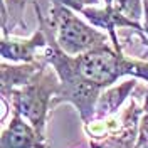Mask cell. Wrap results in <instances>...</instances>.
<instances>
[{
	"mask_svg": "<svg viewBox=\"0 0 148 148\" xmlns=\"http://www.w3.org/2000/svg\"><path fill=\"white\" fill-rule=\"evenodd\" d=\"M59 88V76L46 62L30 79V83H27L20 89H15L9 98L10 106L20 111V114L37 130V133L44 140L49 111L52 110V99L57 96Z\"/></svg>",
	"mask_w": 148,
	"mask_h": 148,
	"instance_id": "cell-3",
	"label": "cell"
},
{
	"mask_svg": "<svg viewBox=\"0 0 148 148\" xmlns=\"http://www.w3.org/2000/svg\"><path fill=\"white\" fill-rule=\"evenodd\" d=\"M143 108L130 99L118 113L106 118H94L84 123V131L91 148H135L138 140Z\"/></svg>",
	"mask_w": 148,
	"mask_h": 148,
	"instance_id": "cell-4",
	"label": "cell"
},
{
	"mask_svg": "<svg viewBox=\"0 0 148 148\" xmlns=\"http://www.w3.org/2000/svg\"><path fill=\"white\" fill-rule=\"evenodd\" d=\"M30 2H34V0H30Z\"/></svg>",
	"mask_w": 148,
	"mask_h": 148,
	"instance_id": "cell-18",
	"label": "cell"
},
{
	"mask_svg": "<svg viewBox=\"0 0 148 148\" xmlns=\"http://www.w3.org/2000/svg\"><path fill=\"white\" fill-rule=\"evenodd\" d=\"M47 34L42 27H39L27 39H12L2 37L0 42V54L3 61L10 62H36L37 51L47 47Z\"/></svg>",
	"mask_w": 148,
	"mask_h": 148,
	"instance_id": "cell-8",
	"label": "cell"
},
{
	"mask_svg": "<svg viewBox=\"0 0 148 148\" xmlns=\"http://www.w3.org/2000/svg\"><path fill=\"white\" fill-rule=\"evenodd\" d=\"M135 148H148V113H143L140 120L138 140H136Z\"/></svg>",
	"mask_w": 148,
	"mask_h": 148,
	"instance_id": "cell-14",
	"label": "cell"
},
{
	"mask_svg": "<svg viewBox=\"0 0 148 148\" xmlns=\"http://www.w3.org/2000/svg\"><path fill=\"white\" fill-rule=\"evenodd\" d=\"M76 62L84 77L103 89L116 84L121 77H136L148 83V61L126 57L108 44L76 56Z\"/></svg>",
	"mask_w": 148,
	"mask_h": 148,
	"instance_id": "cell-2",
	"label": "cell"
},
{
	"mask_svg": "<svg viewBox=\"0 0 148 148\" xmlns=\"http://www.w3.org/2000/svg\"><path fill=\"white\" fill-rule=\"evenodd\" d=\"M143 111L148 113V83L145 86V101H143Z\"/></svg>",
	"mask_w": 148,
	"mask_h": 148,
	"instance_id": "cell-16",
	"label": "cell"
},
{
	"mask_svg": "<svg viewBox=\"0 0 148 148\" xmlns=\"http://www.w3.org/2000/svg\"><path fill=\"white\" fill-rule=\"evenodd\" d=\"M32 5H34V10L37 14L39 27L46 30L47 40H49L42 59L54 69L56 74L59 76V81H61L59 92L52 99V110L62 103H69L77 110L83 123H89L91 120H94L96 103H98V98L101 94L103 88L81 74L77 62H76V56L67 54L66 51L61 49V46L57 44L54 37L52 27L49 24V18L44 17V14L36 0L32 2Z\"/></svg>",
	"mask_w": 148,
	"mask_h": 148,
	"instance_id": "cell-1",
	"label": "cell"
},
{
	"mask_svg": "<svg viewBox=\"0 0 148 148\" xmlns=\"http://www.w3.org/2000/svg\"><path fill=\"white\" fill-rule=\"evenodd\" d=\"M113 7L136 22L143 18V0H113Z\"/></svg>",
	"mask_w": 148,
	"mask_h": 148,
	"instance_id": "cell-12",
	"label": "cell"
},
{
	"mask_svg": "<svg viewBox=\"0 0 148 148\" xmlns=\"http://www.w3.org/2000/svg\"><path fill=\"white\" fill-rule=\"evenodd\" d=\"M0 148H47L44 138L29 123L18 110L12 108L7 126L2 131Z\"/></svg>",
	"mask_w": 148,
	"mask_h": 148,
	"instance_id": "cell-7",
	"label": "cell"
},
{
	"mask_svg": "<svg viewBox=\"0 0 148 148\" xmlns=\"http://www.w3.org/2000/svg\"><path fill=\"white\" fill-rule=\"evenodd\" d=\"M46 64L44 59H39L36 62H2L0 71V89H2V99H9L10 94L24 88L30 79L39 73V69Z\"/></svg>",
	"mask_w": 148,
	"mask_h": 148,
	"instance_id": "cell-9",
	"label": "cell"
},
{
	"mask_svg": "<svg viewBox=\"0 0 148 148\" xmlns=\"http://www.w3.org/2000/svg\"><path fill=\"white\" fill-rule=\"evenodd\" d=\"M25 9V0H3L2 3V37H9L10 30L17 25L27 27L22 14Z\"/></svg>",
	"mask_w": 148,
	"mask_h": 148,
	"instance_id": "cell-11",
	"label": "cell"
},
{
	"mask_svg": "<svg viewBox=\"0 0 148 148\" xmlns=\"http://www.w3.org/2000/svg\"><path fill=\"white\" fill-rule=\"evenodd\" d=\"M81 15H83L89 24H92L94 27L104 29L106 34L110 36V40H111V44H113V47H114L118 52H123V49H121V42H120V39H118L116 29L128 27V29H135V30H138V32H143V24H140L136 20L126 17L125 14L118 12L113 5H111V7H106V5H104L103 9L96 7V5L86 7V9L81 10Z\"/></svg>",
	"mask_w": 148,
	"mask_h": 148,
	"instance_id": "cell-6",
	"label": "cell"
},
{
	"mask_svg": "<svg viewBox=\"0 0 148 148\" xmlns=\"http://www.w3.org/2000/svg\"><path fill=\"white\" fill-rule=\"evenodd\" d=\"M84 20L77 17L74 10L64 5L52 3L49 10V24L52 27L56 40L67 54L81 56L108 44L110 36Z\"/></svg>",
	"mask_w": 148,
	"mask_h": 148,
	"instance_id": "cell-5",
	"label": "cell"
},
{
	"mask_svg": "<svg viewBox=\"0 0 148 148\" xmlns=\"http://www.w3.org/2000/svg\"><path fill=\"white\" fill-rule=\"evenodd\" d=\"M136 86H138V79L130 77L120 84H113L110 88L103 89L96 103L94 118H106V116L118 113L123 108V104L128 101V98L131 96V92L135 91Z\"/></svg>",
	"mask_w": 148,
	"mask_h": 148,
	"instance_id": "cell-10",
	"label": "cell"
},
{
	"mask_svg": "<svg viewBox=\"0 0 148 148\" xmlns=\"http://www.w3.org/2000/svg\"><path fill=\"white\" fill-rule=\"evenodd\" d=\"M143 34L148 37V0H143Z\"/></svg>",
	"mask_w": 148,
	"mask_h": 148,
	"instance_id": "cell-15",
	"label": "cell"
},
{
	"mask_svg": "<svg viewBox=\"0 0 148 148\" xmlns=\"http://www.w3.org/2000/svg\"><path fill=\"white\" fill-rule=\"evenodd\" d=\"M51 3H57V5H64L67 9L74 10V12H79L86 9V7H92L98 3V0H51Z\"/></svg>",
	"mask_w": 148,
	"mask_h": 148,
	"instance_id": "cell-13",
	"label": "cell"
},
{
	"mask_svg": "<svg viewBox=\"0 0 148 148\" xmlns=\"http://www.w3.org/2000/svg\"><path fill=\"white\" fill-rule=\"evenodd\" d=\"M104 5H106V7H111V5H113V0H104Z\"/></svg>",
	"mask_w": 148,
	"mask_h": 148,
	"instance_id": "cell-17",
	"label": "cell"
}]
</instances>
